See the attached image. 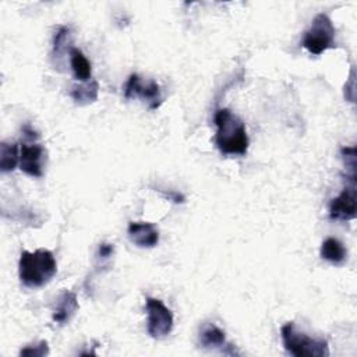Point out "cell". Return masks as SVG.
Here are the masks:
<instances>
[{"instance_id":"1","label":"cell","mask_w":357,"mask_h":357,"mask_svg":"<svg viewBox=\"0 0 357 357\" xmlns=\"http://www.w3.org/2000/svg\"><path fill=\"white\" fill-rule=\"evenodd\" d=\"M215 144L223 155H245L248 151V135L244 123L229 109L215 113Z\"/></svg>"},{"instance_id":"2","label":"cell","mask_w":357,"mask_h":357,"mask_svg":"<svg viewBox=\"0 0 357 357\" xmlns=\"http://www.w3.org/2000/svg\"><path fill=\"white\" fill-rule=\"evenodd\" d=\"M57 272V264L52 251L39 248L33 252L24 250L18 262L20 280L26 287H42Z\"/></svg>"},{"instance_id":"3","label":"cell","mask_w":357,"mask_h":357,"mask_svg":"<svg viewBox=\"0 0 357 357\" xmlns=\"http://www.w3.org/2000/svg\"><path fill=\"white\" fill-rule=\"evenodd\" d=\"M282 342L287 353L296 357H328L329 349L325 339H315L304 332H298L294 322H287L280 328Z\"/></svg>"},{"instance_id":"4","label":"cell","mask_w":357,"mask_h":357,"mask_svg":"<svg viewBox=\"0 0 357 357\" xmlns=\"http://www.w3.org/2000/svg\"><path fill=\"white\" fill-rule=\"evenodd\" d=\"M301 45L315 56L335 46V26L328 14L319 13L315 15L310 29L304 33Z\"/></svg>"},{"instance_id":"5","label":"cell","mask_w":357,"mask_h":357,"mask_svg":"<svg viewBox=\"0 0 357 357\" xmlns=\"http://www.w3.org/2000/svg\"><path fill=\"white\" fill-rule=\"evenodd\" d=\"M146 331L153 339L166 337L173 329V314L159 298H146Z\"/></svg>"},{"instance_id":"6","label":"cell","mask_w":357,"mask_h":357,"mask_svg":"<svg viewBox=\"0 0 357 357\" xmlns=\"http://www.w3.org/2000/svg\"><path fill=\"white\" fill-rule=\"evenodd\" d=\"M126 99H141L151 110H155L162 103L160 86L153 79L144 81L138 74H131L124 86Z\"/></svg>"},{"instance_id":"7","label":"cell","mask_w":357,"mask_h":357,"mask_svg":"<svg viewBox=\"0 0 357 357\" xmlns=\"http://www.w3.org/2000/svg\"><path fill=\"white\" fill-rule=\"evenodd\" d=\"M38 139H28L20 145V169L32 177L43 176L45 166V149Z\"/></svg>"},{"instance_id":"8","label":"cell","mask_w":357,"mask_h":357,"mask_svg":"<svg viewBox=\"0 0 357 357\" xmlns=\"http://www.w3.org/2000/svg\"><path fill=\"white\" fill-rule=\"evenodd\" d=\"M357 201H356V184L346 187L336 198L329 204V216L335 220H350L356 218Z\"/></svg>"},{"instance_id":"9","label":"cell","mask_w":357,"mask_h":357,"mask_svg":"<svg viewBox=\"0 0 357 357\" xmlns=\"http://www.w3.org/2000/svg\"><path fill=\"white\" fill-rule=\"evenodd\" d=\"M128 238L139 248H152L159 243V230L149 222H131L128 225Z\"/></svg>"},{"instance_id":"10","label":"cell","mask_w":357,"mask_h":357,"mask_svg":"<svg viewBox=\"0 0 357 357\" xmlns=\"http://www.w3.org/2000/svg\"><path fill=\"white\" fill-rule=\"evenodd\" d=\"M77 310H78V301H77L75 293L64 290L60 294L56 308L53 311V321L59 325H64L73 318Z\"/></svg>"},{"instance_id":"11","label":"cell","mask_w":357,"mask_h":357,"mask_svg":"<svg viewBox=\"0 0 357 357\" xmlns=\"http://www.w3.org/2000/svg\"><path fill=\"white\" fill-rule=\"evenodd\" d=\"M70 63L74 73V77L81 81L86 82L92 79V67L91 61L86 59V56L77 47L70 49Z\"/></svg>"},{"instance_id":"12","label":"cell","mask_w":357,"mask_h":357,"mask_svg":"<svg viewBox=\"0 0 357 357\" xmlns=\"http://www.w3.org/2000/svg\"><path fill=\"white\" fill-rule=\"evenodd\" d=\"M226 343L225 332L215 324H204L199 331V344L205 349H219Z\"/></svg>"},{"instance_id":"13","label":"cell","mask_w":357,"mask_h":357,"mask_svg":"<svg viewBox=\"0 0 357 357\" xmlns=\"http://www.w3.org/2000/svg\"><path fill=\"white\" fill-rule=\"evenodd\" d=\"M98 91H99V85H98L96 79L92 78L86 82L73 85L71 91H70V95L77 103L88 105V103H92L98 99Z\"/></svg>"},{"instance_id":"14","label":"cell","mask_w":357,"mask_h":357,"mask_svg":"<svg viewBox=\"0 0 357 357\" xmlns=\"http://www.w3.org/2000/svg\"><path fill=\"white\" fill-rule=\"evenodd\" d=\"M346 248L337 238L329 237L321 245V257L332 264H342L346 259Z\"/></svg>"},{"instance_id":"15","label":"cell","mask_w":357,"mask_h":357,"mask_svg":"<svg viewBox=\"0 0 357 357\" xmlns=\"http://www.w3.org/2000/svg\"><path fill=\"white\" fill-rule=\"evenodd\" d=\"M20 163V146L17 144L1 142L0 145V169L3 173L13 172Z\"/></svg>"},{"instance_id":"16","label":"cell","mask_w":357,"mask_h":357,"mask_svg":"<svg viewBox=\"0 0 357 357\" xmlns=\"http://www.w3.org/2000/svg\"><path fill=\"white\" fill-rule=\"evenodd\" d=\"M47 353H49V347L46 340H40L36 344H29L20 351L21 356H33V357H42V356H46Z\"/></svg>"},{"instance_id":"17","label":"cell","mask_w":357,"mask_h":357,"mask_svg":"<svg viewBox=\"0 0 357 357\" xmlns=\"http://www.w3.org/2000/svg\"><path fill=\"white\" fill-rule=\"evenodd\" d=\"M113 251H114V247L113 244H107V243H102L99 244L98 247V254H96V258L98 259H109L112 255H113Z\"/></svg>"}]
</instances>
